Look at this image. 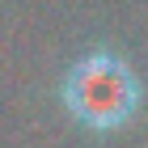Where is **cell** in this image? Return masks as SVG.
<instances>
[{
	"instance_id": "6da1fadb",
	"label": "cell",
	"mask_w": 148,
	"mask_h": 148,
	"mask_svg": "<svg viewBox=\"0 0 148 148\" xmlns=\"http://www.w3.org/2000/svg\"><path fill=\"white\" fill-rule=\"evenodd\" d=\"M59 102L72 123H80L93 136H114L123 131L144 106V85L131 72L127 59L114 51H89L80 55L59 85Z\"/></svg>"
}]
</instances>
